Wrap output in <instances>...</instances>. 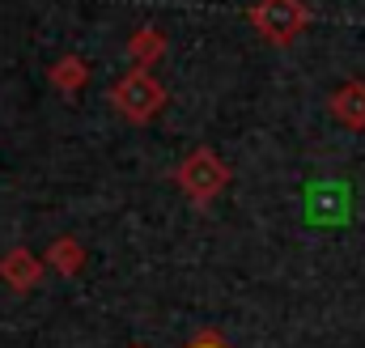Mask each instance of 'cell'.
I'll list each match as a JSON object with an SVG mask.
<instances>
[{
	"instance_id": "1",
	"label": "cell",
	"mask_w": 365,
	"mask_h": 348,
	"mask_svg": "<svg viewBox=\"0 0 365 348\" xmlns=\"http://www.w3.org/2000/svg\"><path fill=\"white\" fill-rule=\"evenodd\" d=\"M195 348H217V344H208V340H204V344H195Z\"/></svg>"
}]
</instances>
